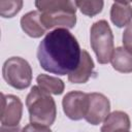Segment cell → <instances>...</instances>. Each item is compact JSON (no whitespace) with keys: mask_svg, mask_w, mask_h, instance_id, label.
Segmentation results:
<instances>
[{"mask_svg":"<svg viewBox=\"0 0 132 132\" xmlns=\"http://www.w3.org/2000/svg\"><path fill=\"white\" fill-rule=\"evenodd\" d=\"M81 50L76 38L67 29L58 28L45 35L37 48L40 66L47 72L70 74L79 64Z\"/></svg>","mask_w":132,"mask_h":132,"instance_id":"1","label":"cell"},{"mask_svg":"<svg viewBox=\"0 0 132 132\" xmlns=\"http://www.w3.org/2000/svg\"><path fill=\"white\" fill-rule=\"evenodd\" d=\"M35 6L40 12L41 22L46 30L55 27L71 29L76 24V6L72 1H35Z\"/></svg>","mask_w":132,"mask_h":132,"instance_id":"2","label":"cell"},{"mask_svg":"<svg viewBox=\"0 0 132 132\" xmlns=\"http://www.w3.org/2000/svg\"><path fill=\"white\" fill-rule=\"evenodd\" d=\"M26 105L31 123L46 127L54 124L57 116L55 100L38 86H34L29 92L26 99Z\"/></svg>","mask_w":132,"mask_h":132,"instance_id":"3","label":"cell"},{"mask_svg":"<svg viewBox=\"0 0 132 132\" xmlns=\"http://www.w3.org/2000/svg\"><path fill=\"white\" fill-rule=\"evenodd\" d=\"M90 43L100 64L110 62L114 47L112 31L105 20L95 22L90 30Z\"/></svg>","mask_w":132,"mask_h":132,"instance_id":"4","label":"cell"},{"mask_svg":"<svg viewBox=\"0 0 132 132\" xmlns=\"http://www.w3.org/2000/svg\"><path fill=\"white\" fill-rule=\"evenodd\" d=\"M2 74L5 81L14 89L24 90L32 80V69L27 60L21 57L7 59L2 67Z\"/></svg>","mask_w":132,"mask_h":132,"instance_id":"5","label":"cell"},{"mask_svg":"<svg viewBox=\"0 0 132 132\" xmlns=\"http://www.w3.org/2000/svg\"><path fill=\"white\" fill-rule=\"evenodd\" d=\"M110 111V102L101 93L88 94V109L85 120L91 125H99L105 121Z\"/></svg>","mask_w":132,"mask_h":132,"instance_id":"6","label":"cell"},{"mask_svg":"<svg viewBox=\"0 0 132 132\" xmlns=\"http://www.w3.org/2000/svg\"><path fill=\"white\" fill-rule=\"evenodd\" d=\"M65 114L73 121L85 119L88 109V94L79 91L67 93L62 101Z\"/></svg>","mask_w":132,"mask_h":132,"instance_id":"7","label":"cell"},{"mask_svg":"<svg viewBox=\"0 0 132 132\" xmlns=\"http://www.w3.org/2000/svg\"><path fill=\"white\" fill-rule=\"evenodd\" d=\"M1 124L4 127H18L23 113V103L14 95L1 94Z\"/></svg>","mask_w":132,"mask_h":132,"instance_id":"8","label":"cell"},{"mask_svg":"<svg viewBox=\"0 0 132 132\" xmlns=\"http://www.w3.org/2000/svg\"><path fill=\"white\" fill-rule=\"evenodd\" d=\"M94 70V62L90 54L82 50L80 54V61L75 70L68 74V80L72 84H85L89 80Z\"/></svg>","mask_w":132,"mask_h":132,"instance_id":"9","label":"cell"},{"mask_svg":"<svg viewBox=\"0 0 132 132\" xmlns=\"http://www.w3.org/2000/svg\"><path fill=\"white\" fill-rule=\"evenodd\" d=\"M21 27L27 35L33 38H39L46 32V28L41 22V15L38 10L29 11L24 14L21 19Z\"/></svg>","mask_w":132,"mask_h":132,"instance_id":"10","label":"cell"},{"mask_svg":"<svg viewBox=\"0 0 132 132\" xmlns=\"http://www.w3.org/2000/svg\"><path fill=\"white\" fill-rule=\"evenodd\" d=\"M110 20L119 28L128 26L132 20V6L130 2H114L110 9Z\"/></svg>","mask_w":132,"mask_h":132,"instance_id":"11","label":"cell"},{"mask_svg":"<svg viewBox=\"0 0 132 132\" xmlns=\"http://www.w3.org/2000/svg\"><path fill=\"white\" fill-rule=\"evenodd\" d=\"M129 116L121 110L113 111L103 122L101 132H114L118 130H129L130 129Z\"/></svg>","mask_w":132,"mask_h":132,"instance_id":"12","label":"cell"},{"mask_svg":"<svg viewBox=\"0 0 132 132\" xmlns=\"http://www.w3.org/2000/svg\"><path fill=\"white\" fill-rule=\"evenodd\" d=\"M110 62L113 69L119 72H132V53L125 47L119 46L114 48Z\"/></svg>","mask_w":132,"mask_h":132,"instance_id":"13","label":"cell"},{"mask_svg":"<svg viewBox=\"0 0 132 132\" xmlns=\"http://www.w3.org/2000/svg\"><path fill=\"white\" fill-rule=\"evenodd\" d=\"M37 86L48 94L60 95L64 91V82L58 77L50 76L47 74H39L36 78Z\"/></svg>","mask_w":132,"mask_h":132,"instance_id":"14","label":"cell"},{"mask_svg":"<svg viewBox=\"0 0 132 132\" xmlns=\"http://www.w3.org/2000/svg\"><path fill=\"white\" fill-rule=\"evenodd\" d=\"M74 4L77 8H79L80 12L89 15L94 16L101 12L104 2L103 1H85V0H77L74 1Z\"/></svg>","mask_w":132,"mask_h":132,"instance_id":"15","label":"cell"},{"mask_svg":"<svg viewBox=\"0 0 132 132\" xmlns=\"http://www.w3.org/2000/svg\"><path fill=\"white\" fill-rule=\"evenodd\" d=\"M22 6L23 1L21 0H1L0 14L3 18H12L21 10Z\"/></svg>","mask_w":132,"mask_h":132,"instance_id":"16","label":"cell"},{"mask_svg":"<svg viewBox=\"0 0 132 132\" xmlns=\"http://www.w3.org/2000/svg\"><path fill=\"white\" fill-rule=\"evenodd\" d=\"M123 44L126 50L132 53V22L123 32Z\"/></svg>","mask_w":132,"mask_h":132,"instance_id":"17","label":"cell"},{"mask_svg":"<svg viewBox=\"0 0 132 132\" xmlns=\"http://www.w3.org/2000/svg\"><path fill=\"white\" fill-rule=\"evenodd\" d=\"M22 132H52V130L46 126L31 123V124H28L27 126H25L23 128Z\"/></svg>","mask_w":132,"mask_h":132,"instance_id":"18","label":"cell"},{"mask_svg":"<svg viewBox=\"0 0 132 132\" xmlns=\"http://www.w3.org/2000/svg\"><path fill=\"white\" fill-rule=\"evenodd\" d=\"M0 132H20L19 127H4L2 126Z\"/></svg>","mask_w":132,"mask_h":132,"instance_id":"19","label":"cell"},{"mask_svg":"<svg viewBox=\"0 0 132 132\" xmlns=\"http://www.w3.org/2000/svg\"><path fill=\"white\" fill-rule=\"evenodd\" d=\"M114 132H130L129 130H118V131H114Z\"/></svg>","mask_w":132,"mask_h":132,"instance_id":"20","label":"cell"}]
</instances>
